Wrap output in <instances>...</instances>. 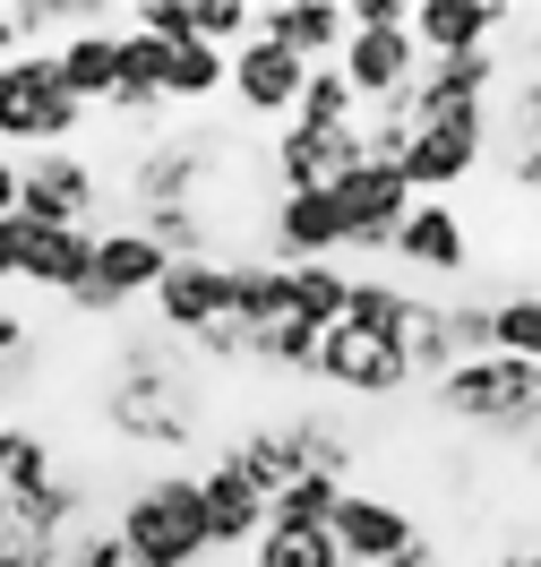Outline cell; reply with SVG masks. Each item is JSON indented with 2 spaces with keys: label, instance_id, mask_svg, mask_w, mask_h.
Masks as SVG:
<instances>
[{
  "label": "cell",
  "instance_id": "33",
  "mask_svg": "<svg viewBox=\"0 0 541 567\" xmlns=\"http://www.w3.org/2000/svg\"><path fill=\"white\" fill-rule=\"evenodd\" d=\"M18 181H27V164H18V155H9V146H0V224H9V215H18Z\"/></svg>",
  "mask_w": 541,
  "mask_h": 567
},
{
  "label": "cell",
  "instance_id": "36",
  "mask_svg": "<svg viewBox=\"0 0 541 567\" xmlns=\"http://www.w3.org/2000/svg\"><path fill=\"white\" fill-rule=\"evenodd\" d=\"M0 533H9V491H0Z\"/></svg>",
  "mask_w": 541,
  "mask_h": 567
},
{
  "label": "cell",
  "instance_id": "37",
  "mask_svg": "<svg viewBox=\"0 0 541 567\" xmlns=\"http://www.w3.org/2000/svg\"><path fill=\"white\" fill-rule=\"evenodd\" d=\"M232 567H258V559H232Z\"/></svg>",
  "mask_w": 541,
  "mask_h": 567
},
{
  "label": "cell",
  "instance_id": "32",
  "mask_svg": "<svg viewBox=\"0 0 541 567\" xmlns=\"http://www.w3.org/2000/svg\"><path fill=\"white\" fill-rule=\"evenodd\" d=\"M0 284H27V215L0 224Z\"/></svg>",
  "mask_w": 541,
  "mask_h": 567
},
{
  "label": "cell",
  "instance_id": "35",
  "mask_svg": "<svg viewBox=\"0 0 541 567\" xmlns=\"http://www.w3.org/2000/svg\"><path fill=\"white\" fill-rule=\"evenodd\" d=\"M9 52H27V43H18V18H9V0H0V61H9Z\"/></svg>",
  "mask_w": 541,
  "mask_h": 567
},
{
  "label": "cell",
  "instance_id": "4",
  "mask_svg": "<svg viewBox=\"0 0 541 567\" xmlns=\"http://www.w3.org/2000/svg\"><path fill=\"white\" fill-rule=\"evenodd\" d=\"M430 413H438V422H465V430H499V439H533L541 370H533V361H507V353L456 361V370L430 388Z\"/></svg>",
  "mask_w": 541,
  "mask_h": 567
},
{
  "label": "cell",
  "instance_id": "14",
  "mask_svg": "<svg viewBox=\"0 0 541 567\" xmlns=\"http://www.w3.org/2000/svg\"><path fill=\"white\" fill-rule=\"evenodd\" d=\"M301 86H310V61H292L284 43H267V35H250L241 52H232V95L223 104L241 112V121H267V130H284L292 112H301Z\"/></svg>",
  "mask_w": 541,
  "mask_h": 567
},
{
  "label": "cell",
  "instance_id": "20",
  "mask_svg": "<svg viewBox=\"0 0 541 567\" xmlns=\"http://www.w3.org/2000/svg\"><path fill=\"white\" fill-rule=\"evenodd\" d=\"M258 35L284 43L292 61H344V43H353V9L344 0H267L258 9Z\"/></svg>",
  "mask_w": 541,
  "mask_h": 567
},
{
  "label": "cell",
  "instance_id": "19",
  "mask_svg": "<svg viewBox=\"0 0 541 567\" xmlns=\"http://www.w3.org/2000/svg\"><path fill=\"white\" fill-rule=\"evenodd\" d=\"M507 18L499 0H413V43L430 52V61H472V52H499Z\"/></svg>",
  "mask_w": 541,
  "mask_h": 567
},
{
  "label": "cell",
  "instance_id": "31",
  "mask_svg": "<svg viewBox=\"0 0 541 567\" xmlns=\"http://www.w3.org/2000/svg\"><path fill=\"white\" fill-rule=\"evenodd\" d=\"M499 181L516 198H541V146H499Z\"/></svg>",
  "mask_w": 541,
  "mask_h": 567
},
{
  "label": "cell",
  "instance_id": "34",
  "mask_svg": "<svg viewBox=\"0 0 541 567\" xmlns=\"http://www.w3.org/2000/svg\"><path fill=\"white\" fill-rule=\"evenodd\" d=\"M396 567H447V542H438V533H422V550H404Z\"/></svg>",
  "mask_w": 541,
  "mask_h": 567
},
{
  "label": "cell",
  "instance_id": "13",
  "mask_svg": "<svg viewBox=\"0 0 541 567\" xmlns=\"http://www.w3.org/2000/svg\"><path fill=\"white\" fill-rule=\"evenodd\" d=\"M335 550H344V567H396L404 550H422V516H413V498L344 491V507H335Z\"/></svg>",
  "mask_w": 541,
  "mask_h": 567
},
{
  "label": "cell",
  "instance_id": "10",
  "mask_svg": "<svg viewBox=\"0 0 541 567\" xmlns=\"http://www.w3.org/2000/svg\"><path fill=\"white\" fill-rule=\"evenodd\" d=\"M164 276H173V258L146 241L138 224H112L104 241H95V284L77 292L70 310H77V319H121L129 301H155V292H164Z\"/></svg>",
  "mask_w": 541,
  "mask_h": 567
},
{
  "label": "cell",
  "instance_id": "7",
  "mask_svg": "<svg viewBox=\"0 0 541 567\" xmlns=\"http://www.w3.org/2000/svg\"><path fill=\"white\" fill-rule=\"evenodd\" d=\"M319 388H335L344 404H387V395L422 388V379H413L404 336H378V327L335 319V327L319 336Z\"/></svg>",
  "mask_w": 541,
  "mask_h": 567
},
{
  "label": "cell",
  "instance_id": "11",
  "mask_svg": "<svg viewBox=\"0 0 541 567\" xmlns=\"http://www.w3.org/2000/svg\"><path fill=\"white\" fill-rule=\"evenodd\" d=\"M146 310H155L164 336L198 344V336H216V327L241 319V267H232V258H189V267L164 276V292H155Z\"/></svg>",
  "mask_w": 541,
  "mask_h": 567
},
{
  "label": "cell",
  "instance_id": "3",
  "mask_svg": "<svg viewBox=\"0 0 541 567\" xmlns=\"http://www.w3.org/2000/svg\"><path fill=\"white\" fill-rule=\"evenodd\" d=\"M112 533L129 542L138 567H207L216 542H207V498H198V473H138L129 491L112 498Z\"/></svg>",
  "mask_w": 541,
  "mask_h": 567
},
{
  "label": "cell",
  "instance_id": "9",
  "mask_svg": "<svg viewBox=\"0 0 541 567\" xmlns=\"http://www.w3.org/2000/svg\"><path fill=\"white\" fill-rule=\"evenodd\" d=\"M490 155H499V121H490V112H447L430 130H413L404 181H413V198H456Z\"/></svg>",
  "mask_w": 541,
  "mask_h": 567
},
{
  "label": "cell",
  "instance_id": "38",
  "mask_svg": "<svg viewBox=\"0 0 541 567\" xmlns=\"http://www.w3.org/2000/svg\"><path fill=\"white\" fill-rule=\"evenodd\" d=\"M533 439H541V413H533Z\"/></svg>",
  "mask_w": 541,
  "mask_h": 567
},
{
  "label": "cell",
  "instance_id": "8",
  "mask_svg": "<svg viewBox=\"0 0 541 567\" xmlns=\"http://www.w3.org/2000/svg\"><path fill=\"white\" fill-rule=\"evenodd\" d=\"M258 164H267V189L284 198V189H335L344 173L370 164V130H319V121H284L275 138L258 146Z\"/></svg>",
  "mask_w": 541,
  "mask_h": 567
},
{
  "label": "cell",
  "instance_id": "18",
  "mask_svg": "<svg viewBox=\"0 0 541 567\" xmlns=\"http://www.w3.org/2000/svg\"><path fill=\"white\" fill-rule=\"evenodd\" d=\"M267 258H275V267L344 258V215H335V189H284V198H267Z\"/></svg>",
  "mask_w": 541,
  "mask_h": 567
},
{
  "label": "cell",
  "instance_id": "25",
  "mask_svg": "<svg viewBox=\"0 0 541 567\" xmlns=\"http://www.w3.org/2000/svg\"><path fill=\"white\" fill-rule=\"evenodd\" d=\"M422 301H430V292H413L404 276H353V310H344V319L378 327V336H404V327L422 319Z\"/></svg>",
  "mask_w": 541,
  "mask_h": 567
},
{
  "label": "cell",
  "instance_id": "23",
  "mask_svg": "<svg viewBox=\"0 0 541 567\" xmlns=\"http://www.w3.org/2000/svg\"><path fill=\"white\" fill-rule=\"evenodd\" d=\"M70 464H61V439L52 430H35V422H0V491L9 498H35V491H52Z\"/></svg>",
  "mask_w": 541,
  "mask_h": 567
},
{
  "label": "cell",
  "instance_id": "21",
  "mask_svg": "<svg viewBox=\"0 0 541 567\" xmlns=\"http://www.w3.org/2000/svg\"><path fill=\"white\" fill-rule=\"evenodd\" d=\"M121 35H129V9H112L104 27H77L70 43H52L61 86H70L86 112H104V104H112V86H121Z\"/></svg>",
  "mask_w": 541,
  "mask_h": 567
},
{
  "label": "cell",
  "instance_id": "5",
  "mask_svg": "<svg viewBox=\"0 0 541 567\" xmlns=\"http://www.w3.org/2000/svg\"><path fill=\"white\" fill-rule=\"evenodd\" d=\"M86 130V104L61 86V61L52 52H9L0 61V146L9 155H52V146H77Z\"/></svg>",
  "mask_w": 541,
  "mask_h": 567
},
{
  "label": "cell",
  "instance_id": "12",
  "mask_svg": "<svg viewBox=\"0 0 541 567\" xmlns=\"http://www.w3.org/2000/svg\"><path fill=\"white\" fill-rule=\"evenodd\" d=\"M422 207L413 198V181H404V164H361V173L335 181V215H344V249H396L404 215Z\"/></svg>",
  "mask_w": 541,
  "mask_h": 567
},
{
  "label": "cell",
  "instance_id": "22",
  "mask_svg": "<svg viewBox=\"0 0 541 567\" xmlns=\"http://www.w3.org/2000/svg\"><path fill=\"white\" fill-rule=\"evenodd\" d=\"M95 241L104 233H43V224H27V284L52 292V301H77L95 284Z\"/></svg>",
  "mask_w": 541,
  "mask_h": 567
},
{
  "label": "cell",
  "instance_id": "27",
  "mask_svg": "<svg viewBox=\"0 0 541 567\" xmlns=\"http://www.w3.org/2000/svg\"><path fill=\"white\" fill-rule=\"evenodd\" d=\"M292 121H319V130H353L361 121V95H353V78H344V61H319V70H310Z\"/></svg>",
  "mask_w": 541,
  "mask_h": 567
},
{
  "label": "cell",
  "instance_id": "2",
  "mask_svg": "<svg viewBox=\"0 0 541 567\" xmlns=\"http://www.w3.org/2000/svg\"><path fill=\"white\" fill-rule=\"evenodd\" d=\"M232 155H241V138H232V130H216V121H173L164 138H138L129 155H121V198H129V215L207 207Z\"/></svg>",
  "mask_w": 541,
  "mask_h": 567
},
{
  "label": "cell",
  "instance_id": "30",
  "mask_svg": "<svg viewBox=\"0 0 541 567\" xmlns=\"http://www.w3.org/2000/svg\"><path fill=\"white\" fill-rule=\"evenodd\" d=\"M52 567H138V559H129V542L112 533V516H95V525H77L70 542H61Z\"/></svg>",
  "mask_w": 541,
  "mask_h": 567
},
{
  "label": "cell",
  "instance_id": "15",
  "mask_svg": "<svg viewBox=\"0 0 541 567\" xmlns=\"http://www.w3.org/2000/svg\"><path fill=\"white\" fill-rule=\"evenodd\" d=\"M387 258L422 284H465L472 276V224L456 215V198H422V207L404 215V233H396Z\"/></svg>",
  "mask_w": 541,
  "mask_h": 567
},
{
  "label": "cell",
  "instance_id": "26",
  "mask_svg": "<svg viewBox=\"0 0 541 567\" xmlns=\"http://www.w3.org/2000/svg\"><path fill=\"white\" fill-rule=\"evenodd\" d=\"M43 379V327L0 301V395H27Z\"/></svg>",
  "mask_w": 541,
  "mask_h": 567
},
{
  "label": "cell",
  "instance_id": "1",
  "mask_svg": "<svg viewBox=\"0 0 541 567\" xmlns=\"http://www.w3.org/2000/svg\"><path fill=\"white\" fill-rule=\"evenodd\" d=\"M216 422V370L164 327H129L104 370V430L146 456H180Z\"/></svg>",
  "mask_w": 541,
  "mask_h": 567
},
{
  "label": "cell",
  "instance_id": "17",
  "mask_svg": "<svg viewBox=\"0 0 541 567\" xmlns=\"http://www.w3.org/2000/svg\"><path fill=\"white\" fill-rule=\"evenodd\" d=\"M422 43H413V27H353V43H344V78H353L361 112L396 104V95H413V78H422Z\"/></svg>",
  "mask_w": 541,
  "mask_h": 567
},
{
  "label": "cell",
  "instance_id": "28",
  "mask_svg": "<svg viewBox=\"0 0 541 567\" xmlns=\"http://www.w3.org/2000/svg\"><path fill=\"white\" fill-rule=\"evenodd\" d=\"M499 353L541 370V284H516V292L499 301Z\"/></svg>",
  "mask_w": 541,
  "mask_h": 567
},
{
  "label": "cell",
  "instance_id": "24",
  "mask_svg": "<svg viewBox=\"0 0 541 567\" xmlns=\"http://www.w3.org/2000/svg\"><path fill=\"white\" fill-rule=\"evenodd\" d=\"M353 482H335V473H310V482H292V491L267 498V525L275 533H335V507H344Z\"/></svg>",
  "mask_w": 541,
  "mask_h": 567
},
{
  "label": "cell",
  "instance_id": "6",
  "mask_svg": "<svg viewBox=\"0 0 541 567\" xmlns=\"http://www.w3.org/2000/svg\"><path fill=\"white\" fill-rule=\"evenodd\" d=\"M121 181L95 164V155H77V146H52V155H27V181H18V215L43 224V233H112L121 215Z\"/></svg>",
  "mask_w": 541,
  "mask_h": 567
},
{
  "label": "cell",
  "instance_id": "29",
  "mask_svg": "<svg viewBox=\"0 0 541 567\" xmlns=\"http://www.w3.org/2000/svg\"><path fill=\"white\" fill-rule=\"evenodd\" d=\"M258 567H344V550H335V533H275L267 525V542L250 550Z\"/></svg>",
  "mask_w": 541,
  "mask_h": 567
},
{
  "label": "cell",
  "instance_id": "16",
  "mask_svg": "<svg viewBox=\"0 0 541 567\" xmlns=\"http://www.w3.org/2000/svg\"><path fill=\"white\" fill-rule=\"evenodd\" d=\"M198 498H207V542H216V559H250L258 542H267V491H258L241 464L207 456L198 464Z\"/></svg>",
  "mask_w": 541,
  "mask_h": 567
}]
</instances>
